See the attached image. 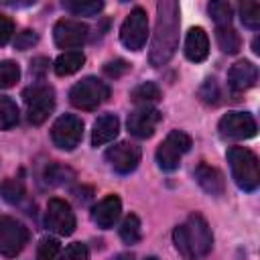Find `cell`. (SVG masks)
Returning a JSON list of instances; mask_svg holds the SVG:
<instances>
[{"mask_svg": "<svg viewBox=\"0 0 260 260\" xmlns=\"http://www.w3.org/2000/svg\"><path fill=\"white\" fill-rule=\"evenodd\" d=\"M112 260H134V256L132 254H128V252H124V254H118L116 258H112Z\"/></svg>", "mask_w": 260, "mask_h": 260, "instance_id": "cell-36", "label": "cell"}, {"mask_svg": "<svg viewBox=\"0 0 260 260\" xmlns=\"http://www.w3.org/2000/svg\"><path fill=\"white\" fill-rule=\"evenodd\" d=\"M87 35H89L87 24L81 20H71V18L59 20L53 28V39L59 49H77L85 43Z\"/></svg>", "mask_w": 260, "mask_h": 260, "instance_id": "cell-12", "label": "cell"}, {"mask_svg": "<svg viewBox=\"0 0 260 260\" xmlns=\"http://www.w3.org/2000/svg\"><path fill=\"white\" fill-rule=\"evenodd\" d=\"M148 39V16L142 8H134L120 26V41L130 51H140Z\"/></svg>", "mask_w": 260, "mask_h": 260, "instance_id": "cell-8", "label": "cell"}, {"mask_svg": "<svg viewBox=\"0 0 260 260\" xmlns=\"http://www.w3.org/2000/svg\"><path fill=\"white\" fill-rule=\"evenodd\" d=\"M179 47V4L173 0H160L156 4V24L150 43V63L154 67L171 61Z\"/></svg>", "mask_w": 260, "mask_h": 260, "instance_id": "cell-1", "label": "cell"}, {"mask_svg": "<svg viewBox=\"0 0 260 260\" xmlns=\"http://www.w3.org/2000/svg\"><path fill=\"white\" fill-rule=\"evenodd\" d=\"M228 162L232 169V179L242 191H256L260 185L258 156L246 146L228 148Z\"/></svg>", "mask_w": 260, "mask_h": 260, "instance_id": "cell-3", "label": "cell"}, {"mask_svg": "<svg viewBox=\"0 0 260 260\" xmlns=\"http://www.w3.org/2000/svg\"><path fill=\"white\" fill-rule=\"evenodd\" d=\"M12 32H14V24L8 16L0 14V47H4L10 39H12Z\"/></svg>", "mask_w": 260, "mask_h": 260, "instance_id": "cell-35", "label": "cell"}, {"mask_svg": "<svg viewBox=\"0 0 260 260\" xmlns=\"http://www.w3.org/2000/svg\"><path fill=\"white\" fill-rule=\"evenodd\" d=\"M215 41H217L219 49H221L223 53H228V55L238 53L240 47H242V39H240V35H238L236 28H232L230 24H225V26H217V28H215Z\"/></svg>", "mask_w": 260, "mask_h": 260, "instance_id": "cell-21", "label": "cell"}, {"mask_svg": "<svg viewBox=\"0 0 260 260\" xmlns=\"http://www.w3.org/2000/svg\"><path fill=\"white\" fill-rule=\"evenodd\" d=\"M209 55V39L207 32L201 26H193L189 28L187 37H185V57L193 63H201L205 61Z\"/></svg>", "mask_w": 260, "mask_h": 260, "instance_id": "cell-17", "label": "cell"}, {"mask_svg": "<svg viewBox=\"0 0 260 260\" xmlns=\"http://www.w3.org/2000/svg\"><path fill=\"white\" fill-rule=\"evenodd\" d=\"M61 246H59V240L57 238H43L39 242V248H37V260H53L57 254H59Z\"/></svg>", "mask_w": 260, "mask_h": 260, "instance_id": "cell-30", "label": "cell"}, {"mask_svg": "<svg viewBox=\"0 0 260 260\" xmlns=\"http://www.w3.org/2000/svg\"><path fill=\"white\" fill-rule=\"evenodd\" d=\"M18 124V106L8 95H0V130H10Z\"/></svg>", "mask_w": 260, "mask_h": 260, "instance_id": "cell-23", "label": "cell"}, {"mask_svg": "<svg viewBox=\"0 0 260 260\" xmlns=\"http://www.w3.org/2000/svg\"><path fill=\"white\" fill-rule=\"evenodd\" d=\"M207 10H209V14H211V18L215 20L217 26H225V24H230V20H232V12H234L230 2L215 0V2H211V4L207 6Z\"/></svg>", "mask_w": 260, "mask_h": 260, "instance_id": "cell-27", "label": "cell"}, {"mask_svg": "<svg viewBox=\"0 0 260 260\" xmlns=\"http://www.w3.org/2000/svg\"><path fill=\"white\" fill-rule=\"evenodd\" d=\"M89 258V250L85 244L81 242H73L65 248V252L59 256V260H87Z\"/></svg>", "mask_w": 260, "mask_h": 260, "instance_id": "cell-31", "label": "cell"}, {"mask_svg": "<svg viewBox=\"0 0 260 260\" xmlns=\"http://www.w3.org/2000/svg\"><path fill=\"white\" fill-rule=\"evenodd\" d=\"M130 100L136 102V104H150V102H156L160 100V89L156 87V83L152 81H144L140 85H136L132 91H130Z\"/></svg>", "mask_w": 260, "mask_h": 260, "instance_id": "cell-24", "label": "cell"}, {"mask_svg": "<svg viewBox=\"0 0 260 260\" xmlns=\"http://www.w3.org/2000/svg\"><path fill=\"white\" fill-rule=\"evenodd\" d=\"M28 242V230L24 223L10 215H0V254L6 258H14L22 252Z\"/></svg>", "mask_w": 260, "mask_h": 260, "instance_id": "cell-7", "label": "cell"}, {"mask_svg": "<svg viewBox=\"0 0 260 260\" xmlns=\"http://www.w3.org/2000/svg\"><path fill=\"white\" fill-rule=\"evenodd\" d=\"M110 98V87L98 77H83L69 91V102L77 110H95Z\"/></svg>", "mask_w": 260, "mask_h": 260, "instance_id": "cell-4", "label": "cell"}, {"mask_svg": "<svg viewBox=\"0 0 260 260\" xmlns=\"http://www.w3.org/2000/svg\"><path fill=\"white\" fill-rule=\"evenodd\" d=\"M22 98H24L28 122L35 124V126L43 124L51 116V112L55 110V91H53L51 85L35 83V85L24 89Z\"/></svg>", "mask_w": 260, "mask_h": 260, "instance_id": "cell-5", "label": "cell"}, {"mask_svg": "<svg viewBox=\"0 0 260 260\" xmlns=\"http://www.w3.org/2000/svg\"><path fill=\"white\" fill-rule=\"evenodd\" d=\"M199 98L205 104H217L219 102V89H217L215 79H205L203 81V85L199 87Z\"/></svg>", "mask_w": 260, "mask_h": 260, "instance_id": "cell-32", "label": "cell"}, {"mask_svg": "<svg viewBox=\"0 0 260 260\" xmlns=\"http://www.w3.org/2000/svg\"><path fill=\"white\" fill-rule=\"evenodd\" d=\"M217 130L223 138H232V140H248L252 136H256V120L252 114L248 112H228L225 116H221Z\"/></svg>", "mask_w": 260, "mask_h": 260, "instance_id": "cell-11", "label": "cell"}, {"mask_svg": "<svg viewBox=\"0 0 260 260\" xmlns=\"http://www.w3.org/2000/svg\"><path fill=\"white\" fill-rule=\"evenodd\" d=\"M195 179H197L199 187H201L205 193L213 195V197H219V195H223V191H225L223 175H221L215 167H211V165H207V162H199V165H197V169H195Z\"/></svg>", "mask_w": 260, "mask_h": 260, "instance_id": "cell-18", "label": "cell"}, {"mask_svg": "<svg viewBox=\"0 0 260 260\" xmlns=\"http://www.w3.org/2000/svg\"><path fill=\"white\" fill-rule=\"evenodd\" d=\"M20 79V67L14 61H2L0 63V89H8L16 85Z\"/></svg>", "mask_w": 260, "mask_h": 260, "instance_id": "cell-28", "label": "cell"}, {"mask_svg": "<svg viewBox=\"0 0 260 260\" xmlns=\"http://www.w3.org/2000/svg\"><path fill=\"white\" fill-rule=\"evenodd\" d=\"M0 193L8 203H18L24 197V183L20 179H8L2 183Z\"/></svg>", "mask_w": 260, "mask_h": 260, "instance_id": "cell-29", "label": "cell"}, {"mask_svg": "<svg viewBox=\"0 0 260 260\" xmlns=\"http://www.w3.org/2000/svg\"><path fill=\"white\" fill-rule=\"evenodd\" d=\"M146 260H158V258H146Z\"/></svg>", "mask_w": 260, "mask_h": 260, "instance_id": "cell-37", "label": "cell"}, {"mask_svg": "<svg viewBox=\"0 0 260 260\" xmlns=\"http://www.w3.org/2000/svg\"><path fill=\"white\" fill-rule=\"evenodd\" d=\"M122 213V201L118 195H106L102 201H98L93 207H91V221L102 228V230H108L112 228L118 217Z\"/></svg>", "mask_w": 260, "mask_h": 260, "instance_id": "cell-15", "label": "cell"}, {"mask_svg": "<svg viewBox=\"0 0 260 260\" xmlns=\"http://www.w3.org/2000/svg\"><path fill=\"white\" fill-rule=\"evenodd\" d=\"M173 242L185 260H199L211 252L213 236L205 217L199 213H191L185 223L175 228Z\"/></svg>", "mask_w": 260, "mask_h": 260, "instance_id": "cell-2", "label": "cell"}, {"mask_svg": "<svg viewBox=\"0 0 260 260\" xmlns=\"http://www.w3.org/2000/svg\"><path fill=\"white\" fill-rule=\"evenodd\" d=\"M45 225L49 232H55L57 236H71L75 232V213L71 205L59 197L49 199L45 211Z\"/></svg>", "mask_w": 260, "mask_h": 260, "instance_id": "cell-10", "label": "cell"}, {"mask_svg": "<svg viewBox=\"0 0 260 260\" xmlns=\"http://www.w3.org/2000/svg\"><path fill=\"white\" fill-rule=\"evenodd\" d=\"M106 160L110 162V167L116 173L128 175L140 162V148L136 144H130V142H118L106 150Z\"/></svg>", "mask_w": 260, "mask_h": 260, "instance_id": "cell-13", "label": "cell"}, {"mask_svg": "<svg viewBox=\"0 0 260 260\" xmlns=\"http://www.w3.org/2000/svg\"><path fill=\"white\" fill-rule=\"evenodd\" d=\"M140 234H142V230H140V219H138V215L130 213V215L122 221V225H120V238H122L126 244H136V242L140 240Z\"/></svg>", "mask_w": 260, "mask_h": 260, "instance_id": "cell-26", "label": "cell"}, {"mask_svg": "<svg viewBox=\"0 0 260 260\" xmlns=\"http://www.w3.org/2000/svg\"><path fill=\"white\" fill-rule=\"evenodd\" d=\"M240 18H242L244 26L258 30L260 28V4L254 0H244L240 4Z\"/></svg>", "mask_w": 260, "mask_h": 260, "instance_id": "cell-25", "label": "cell"}, {"mask_svg": "<svg viewBox=\"0 0 260 260\" xmlns=\"http://www.w3.org/2000/svg\"><path fill=\"white\" fill-rule=\"evenodd\" d=\"M83 63H85V57L81 51H65L55 59L53 67L59 77H65V75H73L75 71H79Z\"/></svg>", "mask_w": 260, "mask_h": 260, "instance_id": "cell-20", "label": "cell"}, {"mask_svg": "<svg viewBox=\"0 0 260 260\" xmlns=\"http://www.w3.org/2000/svg\"><path fill=\"white\" fill-rule=\"evenodd\" d=\"M63 8L71 14H75V16H95L104 8V2H98V0H65Z\"/></svg>", "mask_w": 260, "mask_h": 260, "instance_id": "cell-22", "label": "cell"}, {"mask_svg": "<svg viewBox=\"0 0 260 260\" xmlns=\"http://www.w3.org/2000/svg\"><path fill=\"white\" fill-rule=\"evenodd\" d=\"M258 79V69L252 61H238L228 71V85L234 93H242L250 89Z\"/></svg>", "mask_w": 260, "mask_h": 260, "instance_id": "cell-16", "label": "cell"}, {"mask_svg": "<svg viewBox=\"0 0 260 260\" xmlns=\"http://www.w3.org/2000/svg\"><path fill=\"white\" fill-rule=\"evenodd\" d=\"M120 132V120L114 114H104L93 122V130H91V144L93 146H102L112 142Z\"/></svg>", "mask_w": 260, "mask_h": 260, "instance_id": "cell-19", "label": "cell"}, {"mask_svg": "<svg viewBox=\"0 0 260 260\" xmlns=\"http://www.w3.org/2000/svg\"><path fill=\"white\" fill-rule=\"evenodd\" d=\"M162 114L156 108L142 106L128 116V132L136 138H150L160 122Z\"/></svg>", "mask_w": 260, "mask_h": 260, "instance_id": "cell-14", "label": "cell"}, {"mask_svg": "<svg viewBox=\"0 0 260 260\" xmlns=\"http://www.w3.org/2000/svg\"><path fill=\"white\" fill-rule=\"evenodd\" d=\"M37 41H39V37H37V32H35V30H22V32L16 37L14 47H16L18 51H24V49H30Z\"/></svg>", "mask_w": 260, "mask_h": 260, "instance_id": "cell-34", "label": "cell"}, {"mask_svg": "<svg viewBox=\"0 0 260 260\" xmlns=\"http://www.w3.org/2000/svg\"><path fill=\"white\" fill-rule=\"evenodd\" d=\"M83 136V122L75 114H63L51 126V140L61 150H73Z\"/></svg>", "mask_w": 260, "mask_h": 260, "instance_id": "cell-9", "label": "cell"}, {"mask_svg": "<svg viewBox=\"0 0 260 260\" xmlns=\"http://www.w3.org/2000/svg\"><path fill=\"white\" fill-rule=\"evenodd\" d=\"M189 148H191V136L181 130H173L167 134V138L156 148V165L162 171H175L179 169L181 156Z\"/></svg>", "mask_w": 260, "mask_h": 260, "instance_id": "cell-6", "label": "cell"}, {"mask_svg": "<svg viewBox=\"0 0 260 260\" xmlns=\"http://www.w3.org/2000/svg\"><path fill=\"white\" fill-rule=\"evenodd\" d=\"M128 63L124 61V59H114V61H108L106 65H104V73L108 75V77H122L126 71H128Z\"/></svg>", "mask_w": 260, "mask_h": 260, "instance_id": "cell-33", "label": "cell"}]
</instances>
